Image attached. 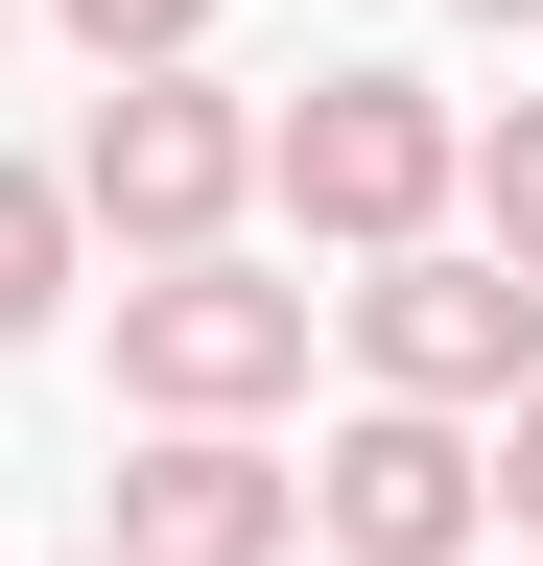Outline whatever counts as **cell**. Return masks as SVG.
I'll return each instance as SVG.
<instances>
[{"mask_svg": "<svg viewBox=\"0 0 543 566\" xmlns=\"http://www.w3.org/2000/svg\"><path fill=\"white\" fill-rule=\"evenodd\" d=\"M72 237H95V212H72V166H0V354L72 307Z\"/></svg>", "mask_w": 543, "mask_h": 566, "instance_id": "52a82bcc", "label": "cell"}, {"mask_svg": "<svg viewBox=\"0 0 543 566\" xmlns=\"http://www.w3.org/2000/svg\"><path fill=\"white\" fill-rule=\"evenodd\" d=\"M118 566H307V472H260L237 424H166L118 472Z\"/></svg>", "mask_w": 543, "mask_h": 566, "instance_id": "8992f818", "label": "cell"}, {"mask_svg": "<svg viewBox=\"0 0 543 566\" xmlns=\"http://www.w3.org/2000/svg\"><path fill=\"white\" fill-rule=\"evenodd\" d=\"M237 189H260V118L213 95V71H118V95L72 118V212H95L118 260H213Z\"/></svg>", "mask_w": 543, "mask_h": 566, "instance_id": "7a4b0ae2", "label": "cell"}, {"mask_svg": "<svg viewBox=\"0 0 543 566\" xmlns=\"http://www.w3.org/2000/svg\"><path fill=\"white\" fill-rule=\"evenodd\" d=\"M260 189H284L331 260H401V237H449V189H472V118L426 95V71H307V95L260 118Z\"/></svg>", "mask_w": 543, "mask_h": 566, "instance_id": "6da1fadb", "label": "cell"}, {"mask_svg": "<svg viewBox=\"0 0 543 566\" xmlns=\"http://www.w3.org/2000/svg\"><path fill=\"white\" fill-rule=\"evenodd\" d=\"M472 24H543V0H472Z\"/></svg>", "mask_w": 543, "mask_h": 566, "instance_id": "8fae6325", "label": "cell"}, {"mask_svg": "<svg viewBox=\"0 0 543 566\" xmlns=\"http://www.w3.org/2000/svg\"><path fill=\"white\" fill-rule=\"evenodd\" d=\"M497 543V472H472V424H426V401H355L307 449V566H472Z\"/></svg>", "mask_w": 543, "mask_h": 566, "instance_id": "5b68a950", "label": "cell"}, {"mask_svg": "<svg viewBox=\"0 0 543 566\" xmlns=\"http://www.w3.org/2000/svg\"><path fill=\"white\" fill-rule=\"evenodd\" d=\"M48 24H72L95 71H189V24H213V0H48Z\"/></svg>", "mask_w": 543, "mask_h": 566, "instance_id": "ba28073f", "label": "cell"}, {"mask_svg": "<svg viewBox=\"0 0 543 566\" xmlns=\"http://www.w3.org/2000/svg\"><path fill=\"white\" fill-rule=\"evenodd\" d=\"M355 378H378V401H426V424H497V401L543 378V283H520V260L401 237V260L355 283Z\"/></svg>", "mask_w": 543, "mask_h": 566, "instance_id": "277c9868", "label": "cell"}, {"mask_svg": "<svg viewBox=\"0 0 543 566\" xmlns=\"http://www.w3.org/2000/svg\"><path fill=\"white\" fill-rule=\"evenodd\" d=\"M95 566H118V543H95Z\"/></svg>", "mask_w": 543, "mask_h": 566, "instance_id": "7c38bea8", "label": "cell"}, {"mask_svg": "<svg viewBox=\"0 0 543 566\" xmlns=\"http://www.w3.org/2000/svg\"><path fill=\"white\" fill-rule=\"evenodd\" d=\"M472 166H497V260L543 283V95H497V142H472Z\"/></svg>", "mask_w": 543, "mask_h": 566, "instance_id": "9c48e42d", "label": "cell"}, {"mask_svg": "<svg viewBox=\"0 0 543 566\" xmlns=\"http://www.w3.org/2000/svg\"><path fill=\"white\" fill-rule=\"evenodd\" d=\"M284 378H307V283H260L237 237L118 283V401H143V424H260Z\"/></svg>", "mask_w": 543, "mask_h": 566, "instance_id": "3957f363", "label": "cell"}, {"mask_svg": "<svg viewBox=\"0 0 543 566\" xmlns=\"http://www.w3.org/2000/svg\"><path fill=\"white\" fill-rule=\"evenodd\" d=\"M472 472H497V543H520V566H543V378H520V401H497V449H472Z\"/></svg>", "mask_w": 543, "mask_h": 566, "instance_id": "30bf717a", "label": "cell"}]
</instances>
